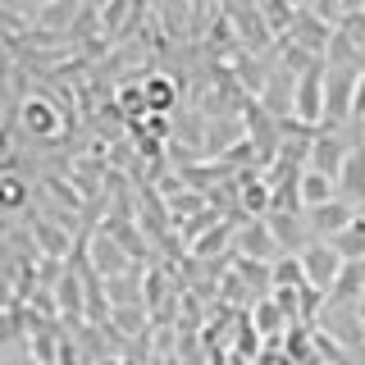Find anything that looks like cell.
I'll list each match as a JSON object with an SVG mask.
<instances>
[{
	"label": "cell",
	"instance_id": "1",
	"mask_svg": "<svg viewBox=\"0 0 365 365\" xmlns=\"http://www.w3.org/2000/svg\"><path fill=\"white\" fill-rule=\"evenodd\" d=\"M356 83H361V64H334L324 73V123H342L351 114Z\"/></svg>",
	"mask_w": 365,
	"mask_h": 365
},
{
	"label": "cell",
	"instance_id": "2",
	"mask_svg": "<svg viewBox=\"0 0 365 365\" xmlns=\"http://www.w3.org/2000/svg\"><path fill=\"white\" fill-rule=\"evenodd\" d=\"M302 269H306V288L311 292H334L342 279V256L334 251V242H311L302 247Z\"/></svg>",
	"mask_w": 365,
	"mask_h": 365
},
{
	"label": "cell",
	"instance_id": "3",
	"mask_svg": "<svg viewBox=\"0 0 365 365\" xmlns=\"http://www.w3.org/2000/svg\"><path fill=\"white\" fill-rule=\"evenodd\" d=\"M292 114L297 123H324V68H319V60L311 68H302V78H297L292 87Z\"/></svg>",
	"mask_w": 365,
	"mask_h": 365
},
{
	"label": "cell",
	"instance_id": "4",
	"mask_svg": "<svg viewBox=\"0 0 365 365\" xmlns=\"http://www.w3.org/2000/svg\"><path fill=\"white\" fill-rule=\"evenodd\" d=\"M347 155H351V146L342 142L338 133H324V137H315V142H311V155H306V169H319V174L338 178V174H342V165H347Z\"/></svg>",
	"mask_w": 365,
	"mask_h": 365
},
{
	"label": "cell",
	"instance_id": "5",
	"mask_svg": "<svg viewBox=\"0 0 365 365\" xmlns=\"http://www.w3.org/2000/svg\"><path fill=\"white\" fill-rule=\"evenodd\" d=\"M351 220H356V210H351L347 201H329V205H319V210H311V233H315V242H334L338 233H347Z\"/></svg>",
	"mask_w": 365,
	"mask_h": 365
},
{
	"label": "cell",
	"instance_id": "6",
	"mask_svg": "<svg viewBox=\"0 0 365 365\" xmlns=\"http://www.w3.org/2000/svg\"><path fill=\"white\" fill-rule=\"evenodd\" d=\"M297 197H302L306 210H319V205L338 201V178L319 174V169H302V178H297Z\"/></svg>",
	"mask_w": 365,
	"mask_h": 365
},
{
	"label": "cell",
	"instance_id": "7",
	"mask_svg": "<svg viewBox=\"0 0 365 365\" xmlns=\"http://www.w3.org/2000/svg\"><path fill=\"white\" fill-rule=\"evenodd\" d=\"M23 128H28L32 137H60L64 119H60V110H55L51 101L32 96V101H23Z\"/></svg>",
	"mask_w": 365,
	"mask_h": 365
},
{
	"label": "cell",
	"instance_id": "8",
	"mask_svg": "<svg viewBox=\"0 0 365 365\" xmlns=\"http://www.w3.org/2000/svg\"><path fill=\"white\" fill-rule=\"evenodd\" d=\"M338 197L347 205L365 201V146H351L347 165H342V174H338Z\"/></svg>",
	"mask_w": 365,
	"mask_h": 365
},
{
	"label": "cell",
	"instance_id": "9",
	"mask_svg": "<svg viewBox=\"0 0 365 365\" xmlns=\"http://www.w3.org/2000/svg\"><path fill=\"white\" fill-rule=\"evenodd\" d=\"M142 91H146V110H151V114H169V110H174V101H178V83H174V78H165V73H151L142 83Z\"/></svg>",
	"mask_w": 365,
	"mask_h": 365
},
{
	"label": "cell",
	"instance_id": "10",
	"mask_svg": "<svg viewBox=\"0 0 365 365\" xmlns=\"http://www.w3.org/2000/svg\"><path fill=\"white\" fill-rule=\"evenodd\" d=\"M269 283H274V288H306L302 256H279V260L269 265Z\"/></svg>",
	"mask_w": 365,
	"mask_h": 365
},
{
	"label": "cell",
	"instance_id": "11",
	"mask_svg": "<svg viewBox=\"0 0 365 365\" xmlns=\"http://www.w3.org/2000/svg\"><path fill=\"white\" fill-rule=\"evenodd\" d=\"M251 319H256V334H265V338H274L283 324H288V315L279 311V302H274V297H265V302H256V311H251Z\"/></svg>",
	"mask_w": 365,
	"mask_h": 365
},
{
	"label": "cell",
	"instance_id": "12",
	"mask_svg": "<svg viewBox=\"0 0 365 365\" xmlns=\"http://www.w3.org/2000/svg\"><path fill=\"white\" fill-rule=\"evenodd\" d=\"M55 292H60V311H64V315H73V319L83 315V283L73 279V269H64V274H60Z\"/></svg>",
	"mask_w": 365,
	"mask_h": 365
},
{
	"label": "cell",
	"instance_id": "13",
	"mask_svg": "<svg viewBox=\"0 0 365 365\" xmlns=\"http://www.w3.org/2000/svg\"><path fill=\"white\" fill-rule=\"evenodd\" d=\"M269 233H274V242H279V251L302 247V224H297V215H274V220H269Z\"/></svg>",
	"mask_w": 365,
	"mask_h": 365
},
{
	"label": "cell",
	"instance_id": "14",
	"mask_svg": "<svg viewBox=\"0 0 365 365\" xmlns=\"http://www.w3.org/2000/svg\"><path fill=\"white\" fill-rule=\"evenodd\" d=\"M96 269L106 274V279H114V274L123 269V251H119V242H114V237H96Z\"/></svg>",
	"mask_w": 365,
	"mask_h": 365
},
{
	"label": "cell",
	"instance_id": "15",
	"mask_svg": "<svg viewBox=\"0 0 365 365\" xmlns=\"http://www.w3.org/2000/svg\"><path fill=\"white\" fill-rule=\"evenodd\" d=\"M242 205H247L251 215L269 210V205H274V187H269V182H260V178H247L242 182Z\"/></svg>",
	"mask_w": 365,
	"mask_h": 365
},
{
	"label": "cell",
	"instance_id": "16",
	"mask_svg": "<svg viewBox=\"0 0 365 365\" xmlns=\"http://www.w3.org/2000/svg\"><path fill=\"white\" fill-rule=\"evenodd\" d=\"M334 251H338V256H361V251H365V220H361V215L351 220L347 233L334 237Z\"/></svg>",
	"mask_w": 365,
	"mask_h": 365
},
{
	"label": "cell",
	"instance_id": "17",
	"mask_svg": "<svg viewBox=\"0 0 365 365\" xmlns=\"http://www.w3.org/2000/svg\"><path fill=\"white\" fill-rule=\"evenodd\" d=\"M23 201H28V182L23 178H0V205H5V210H19Z\"/></svg>",
	"mask_w": 365,
	"mask_h": 365
},
{
	"label": "cell",
	"instance_id": "18",
	"mask_svg": "<svg viewBox=\"0 0 365 365\" xmlns=\"http://www.w3.org/2000/svg\"><path fill=\"white\" fill-rule=\"evenodd\" d=\"M119 106L128 110V114H142V110H146V91H142V83H137V87H119ZM146 114H151V110H146Z\"/></svg>",
	"mask_w": 365,
	"mask_h": 365
},
{
	"label": "cell",
	"instance_id": "19",
	"mask_svg": "<svg viewBox=\"0 0 365 365\" xmlns=\"http://www.w3.org/2000/svg\"><path fill=\"white\" fill-rule=\"evenodd\" d=\"M224 242H228V228L215 224L205 237H197V242H192V251H197V256H205V251H215V247H224Z\"/></svg>",
	"mask_w": 365,
	"mask_h": 365
},
{
	"label": "cell",
	"instance_id": "20",
	"mask_svg": "<svg viewBox=\"0 0 365 365\" xmlns=\"http://www.w3.org/2000/svg\"><path fill=\"white\" fill-rule=\"evenodd\" d=\"M37 237H41V242H46V247H51V256H64V251H68V242H64V237H60V233H55V228H51V224H37Z\"/></svg>",
	"mask_w": 365,
	"mask_h": 365
},
{
	"label": "cell",
	"instance_id": "21",
	"mask_svg": "<svg viewBox=\"0 0 365 365\" xmlns=\"http://www.w3.org/2000/svg\"><path fill=\"white\" fill-rule=\"evenodd\" d=\"M73 14H78L73 5H55V9H41L37 19H41V23H64V19H73Z\"/></svg>",
	"mask_w": 365,
	"mask_h": 365
},
{
	"label": "cell",
	"instance_id": "22",
	"mask_svg": "<svg viewBox=\"0 0 365 365\" xmlns=\"http://www.w3.org/2000/svg\"><path fill=\"white\" fill-rule=\"evenodd\" d=\"M351 114L365 123V68H361V83H356V101H351Z\"/></svg>",
	"mask_w": 365,
	"mask_h": 365
}]
</instances>
